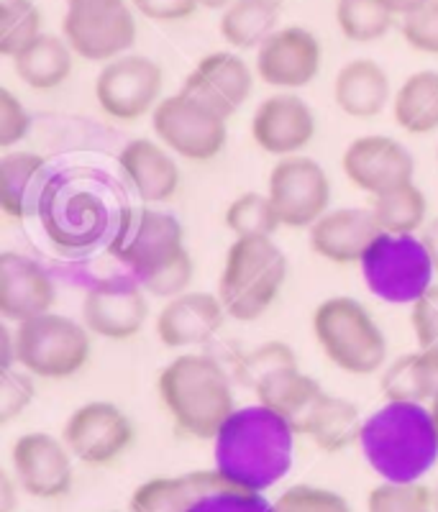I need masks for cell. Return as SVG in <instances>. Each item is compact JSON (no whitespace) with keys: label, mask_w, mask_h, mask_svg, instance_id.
Instances as JSON below:
<instances>
[{"label":"cell","mask_w":438,"mask_h":512,"mask_svg":"<svg viewBox=\"0 0 438 512\" xmlns=\"http://www.w3.org/2000/svg\"><path fill=\"white\" fill-rule=\"evenodd\" d=\"M34 374L21 367L0 369V423L8 425L34 402Z\"/></svg>","instance_id":"cell-44"},{"label":"cell","mask_w":438,"mask_h":512,"mask_svg":"<svg viewBox=\"0 0 438 512\" xmlns=\"http://www.w3.org/2000/svg\"><path fill=\"white\" fill-rule=\"evenodd\" d=\"M118 167L144 205L167 203L180 190V167L162 141H129L118 154Z\"/></svg>","instance_id":"cell-23"},{"label":"cell","mask_w":438,"mask_h":512,"mask_svg":"<svg viewBox=\"0 0 438 512\" xmlns=\"http://www.w3.org/2000/svg\"><path fill=\"white\" fill-rule=\"evenodd\" d=\"M392 118L410 136L438 131V72H413L392 95Z\"/></svg>","instance_id":"cell-32"},{"label":"cell","mask_w":438,"mask_h":512,"mask_svg":"<svg viewBox=\"0 0 438 512\" xmlns=\"http://www.w3.org/2000/svg\"><path fill=\"white\" fill-rule=\"evenodd\" d=\"M436 157H438V149H436Z\"/></svg>","instance_id":"cell-56"},{"label":"cell","mask_w":438,"mask_h":512,"mask_svg":"<svg viewBox=\"0 0 438 512\" xmlns=\"http://www.w3.org/2000/svg\"><path fill=\"white\" fill-rule=\"evenodd\" d=\"M272 512H354L349 500L333 489L313 487V484H295L285 489L275 502Z\"/></svg>","instance_id":"cell-40"},{"label":"cell","mask_w":438,"mask_h":512,"mask_svg":"<svg viewBox=\"0 0 438 512\" xmlns=\"http://www.w3.org/2000/svg\"><path fill=\"white\" fill-rule=\"evenodd\" d=\"M195 277V264L190 251L180 254L177 259H172L170 264L159 267L157 272H152L144 280H136L141 287H144L146 295L162 297V300H172V297L187 292V287L193 285Z\"/></svg>","instance_id":"cell-42"},{"label":"cell","mask_w":438,"mask_h":512,"mask_svg":"<svg viewBox=\"0 0 438 512\" xmlns=\"http://www.w3.org/2000/svg\"><path fill=\"white\" fill-rule=\"evenodd\" d=\"M313 336L333 367L354 377L387 367V341L377 320L359 300L328 297L313 310Z\"/></svg>","instance_id":"cell-6"},{"label":"cell","mask_w":438,"mask_h":512,"mask_svg":"<svg viewBox=\"0 0 438 512\" xmlns=\"http://www.w3.org/2000/svg\"><path fill=\"white\" fill-rule=\"evenodd\" d=\"M280 226V216L267 192H244L226 208V228L236 239L272 236Z\"/></svg>","instance_id":"cell-38"},{"label":"cell","mask_w":438,"mask_h":512,"mask_svg":"<svg viewBox=\"0 0 438 512\" xmlns=\"http://www.w3.org/2000/svg\"><path fill=\"white\" fill-rule=\"evenodd\" d=\"M285 280L287 256L272 236L236 239L228 246L218 297L228 318L254 323L272 308Z\"/></svg>","instance_id":"cell-5"},{"label":"cell","mask_w":438,"mask_h":512,"mask_svg":"<svg viewBox=\"0 0 438 512\" xmlns=\"http://www.w3.org/2000/svg\"><path fill=\"white\" fill-rule=\"evenodd\" d=\"M428 415H431V423L433 428H436V436H438V390L436 395L431 397V402H428Z\"/></svg>","instance_id":"cell-53"},{"label":"cell","mask_w":438,"mask_h":512,"mask_svg":"<svg viewBox=\"0 0 438 512\" xmlns=\"http://www.w3.org/2000/svg\"><path fill=\"white\" fill-rule=\"evenodd\" d=\"M382 395L400 405H428L438 390V351L403 354L382 369Z\"/></svg>","instance_id":"cell-28"},{"label":"cell","mask_w":438,"mask_h":512,"mask_svg":"<svg viewBox=\"0 0 438 512\" xmlns=\"http://www.w3.org/2000/svg\"><path fill=\"white\" fill-rule=\"evenodd\" d=\"M200 8H205V11H226L234 0H198Z\"/></svg>","instance_id":"cell-52"},{"label":"cell","mask_w":438,"mask_h":512,"mask_svg":"<svg viewBox=\"0 0 438 512\" xmlns=\"http://www.w3.org/2000/svg\"><path fill=\"white\" fill-rule=\"evenodd\" d=\"M16 367V331L8 323L0 326V369Z\"/></svg>","instance_id":"cell-48"},{"label":"cell","mask_w":438,"mask_h":512,"mask_svg":"<svg viewBox=\"0 0 438 512\" xmlns=\"http://www.w3.org/2000/svg\"><path fill=\"white\" fill-rule=\"evenodd\" d=\"M75 57L65 36L41 34L34 44L13 57V70L31 90H54L70 80Z\"/></svg>","instance_id":"cell-29"},{"label":"cell","mask_w":438,"mask_h":512,"mask_svg":"<svg viewBox=\"0 0 438 512\" xmlns=\"http://www.w3.org/2000/svg\"><path fill=\"white\" fill-rule=\"evenodd\" d=\"M182 88L193 90L200 98L213 103L228 118L239 111L252 95V67L234 52H213L195 64V70L185 77Z\"/></svg>","instance_id":"cell-24"},{"label":"cell","mask_w":438,"mask_h":512,"mask_svg":"<svg viewBox=\"0 0 438 512\" xmlns=\"http://www.w3.org/2000/svg\"><path fill=\"white\" fill-rule=\"evenodd\" d=\"M149 318L144 287L136 280H100L82 300V323L108 341H129Z\"/></svg>","instance_id":"cell-17"},{"label":"cell","mask_w":438,"mask_h":512,"mask_svg":"<svg viewBox=\"0 0 438 512\" xmlns=\"http://www.w3.org/2000/svg\"><path fill=\"white\" fill-rule=\"evenodd\" d=\"M90 331L85 323L57 313H41L16 323V364L34 377L67 379L90 359Z\"/></svg>","instance_id":"cell-8"},{"label":"cell","mask_w":438,"mask_h":512,"mask_svg":"<svg viewBox=\"0 0 438 512\" xmlns=\"http://www.w3.org/2000/svg\"><path fill=\"white\" fill-rule=\"evenodd\" d=\"M321 41L305 26H282L257 49V77L277 90L308 88L321 72Z\"/></svg>","instance_id":"cell-16"},{"label":"cell","mask_w":438,"mask_h":512,"mask_svg":"<svg viewBox=\"0 0 438 512\" xmlns=\"http://www.w3.org/2000/svg\"><path fill=\"white\" fill-rule=\"evenodd\" d=\"M372 216L382 236H413L428 223L426 195L415 182H403L374 195Z\"/></svg>","instance_id":"cell-33"},{"label":"cell","mask_w":438,"mask_h":512,"mask_svg":"<svg viewBox=\"0 0 438 512\" xmlns=\"http://www.w3.org/2000/svg\"><path fill=\"white\" fill-rule=\"evenodd\" d=\"M62 36L77 57L111 62L129 54L136 41V16L129 0H103L88 6H67Z\"/></svg>","instance_id":"cell-11"},{"label":"cell","mask_w":438,"mask_h":512,"mask_svg":"<svg viewBox=\"0 0 438 512\" xmlns=\"http://www.w3.org/2000/svg\"><path fill=\"white\" fill-rule=\"evenodd\" d=\"M21 484L8 472H0V512L16 510V492Z\"/></svg>","instance_id":"cell-50"},{"label":"cell","mask_w":438,"mask_h":512,"mask_svg":"<svg viewBox=\"0 0 438 512\" xmlns=\"http://www.w3.org/2000/svg\"><path fill=\"white\" fill-rule=\"evenodd\" d=\"M72 451L65 438L52 433H24L13 441L11 466L13 477L26 495L36 500H62L70 495L75 482Z\"/></svg>","instance_id":"cell-15"},{"label":"cell","mask_w":438,"mask_h":512,"mask_svg":"<svg viewBox=\"0 0 438 512\" xmlns=\"http://www.w3.org/2000/svg\"><path fill=\"white\" fill-rule=\"evenodd\" d=\"M367 512H433V489L421 482H382L369 492Z\"/></svg>","instance_id":"cell-39"},{"label":"cell","mask_w":438,"mask_h":512,"mask_svg":"<svg viewBox=\"0 0 438 512\" xmlns=\"http://www.w3.org/2000/svg\"><path fill=\"white\" fill-rule=\"evenodd\" d=\"M187 512H272V502L257 489H249L218 469L205 472L203 489L187 507Z\"/></svg>","instance_id":"cell-35"},{"label":"cell","mask_w":438,"mask_h":512,"mask_svg":"<svg viewBox=\"0 0 438 512\" xmlns=\"http://www.w3.org/2000/svg\"><path fill=\"white\" fill-rule=\"evenodd\" d=\"M433 512H438V484L433 487Z\"/></svg>","instance_id":"cell-55"},{"label":"cell","mask_w":438,"mask_h":512,"mask_svg":"<svg viewBox=\"0 0 438 512\" xmlns=\"http://www.w3.org/2000/svg\"><path fill=\"white\" fill-rule=\"evenodd\" d=\"M254 395H257V405L285 420L295 436H303L305 423L326 392L316 379L300 372L295 364V367H282L264 377L254 387Z\"/></svg>","instance_id":"cell-26"},{"label":"cell","mask_w":438,"mask_h":512,"mask_svg":"<svg viewBox=\"0 0 438 512\" xmlns=\"http://www.w3.org/2000/svg\"><path fill=\"white\" fill-rule=\"evenodd\" d=\"M280 0H234L218 18V34L228 47L259 49L280 29Z\"/></svg>","instance_id":"cell-30"},{"label":"cell","mask_w":438,"mask_h":512,"mask_svg":"<svg viewBox=\"0 0 438 512\" xmlns=\"http://www.w3.org/2000/svg\"><path fill=\"white\" fill-rule=\"evenodd\" d=\"M333 100L344 116L357 118V121L377 118L392 100L390 77L385 67L369 57L346 62L333 80Z\"/></svg>","instance_id":"cell-25"},{"label":"cell","mask_w":438,"mask_h":512,"mask_svg":"<svg viewBox=\"0 0 438 512\" xmlns=\"http://www.w3.org/2000/svg\"><path fill=\"white\" fill-rule=\"evenodd\" d=\"M47 180V159L41 154L6 152L0 159V210L16 221L36 216Z\"/></svg>","instance_id":"cell-27"},{"label":"cell","mask_w":438,"mask_h":512,"mask_svg":"<svg viewBox=\"0 0 438 512\" xmlns=\"http://www.w3.org/2000/svg\"><path fill=\"white\" fill-rule=\"evenodd\" d=\"M205 472L157 477L139 484L129 500V512H187L203 489Z\"/></svg>","instance_id":"cell-34"},{"label":"cell","mask_w":438,"mask_h":512,"mask_svg":"<svg viewBox=\"0 0 438 512\" xmlns=\"http://www.w3.org/2000/svg\"><path fill=\"white\" fill-rule=\"evenodd\" d=\"M57 300L54 282L36 259L18 251L0 254V315L8 323H24L49 313Z\"/></svg>","instance_id":"cell-22"},{"label":"cell","mask_w":438,"mask_h":512,"mask_svg":"<svg viewBox=\"0 0 438 512\" xmlns=\"http://www.w3.org/2000/svg\"><path fill=\"white\" fill-rule=\"evenodd\" d=\"M400 34L410 49L438 57V0H426L403 16Z\"/></svg>","instance_id":"cell-43"},{"label":"cell","mask_w":438,"mask_h":512,"mask_svg":"<svg viewBox=\"0 0 438 512\" xmlns=\"http://www.w3.org/2000/svg\"><path fill=\"white\" fill-rule=\"evenodd\" d=\"M421 3H426V0H385V6L400 18L408 16V13L415 11V8L421 6Z\"/></svg>","instance_id":"cell-51"},{"label":"cell","mask_w":438,"mask_h":512,"mask_svg":"<svg viewBox=\"0 0 438 512\" xmlns=\"http://www.w3.org/2000/svg\"><path fill=\"white\" fill-rule=\"evenodd\" d=\"M316 136V113L300 95H269L257 105L252 116V139L264 154L295 157Z\"/></svg>","instance_id":"cell-19"},{"label":"cell","mask_w":438,"mask_h":512,"mask_svg":"<svg viewBox=\"0 0 438 512\" xmlns=\"http://www.w3.org/2000/svg\"><path fill=\"white\" fill-rule=\"evenodd\" d=\"M367 285L390 303H413L431 285L433 264L421 239L380 236L362 262Z\"/></svg>","instance_id":"cell-13"},{"label":"cell","mask_w":438,"mask_h":512,"mask_svg":"<svg viewBox=\"0 0 438 512\" xmlns=\"http://www.w3.org/2000/svg\"><path fill=\"white\" fill-rule=\"evenodd\" d=\"M267 195L280 223L287 228H310L331 205V180L316 159L295 154L272 167Z\"/></svg>","instance_id":"cell-12"},{"label":"cell","mask_w":438,"mask_h":512,"mask_svg":"<svg viewBox=\"0 0 438 512\" xmlns=\"http://www.w3.org/2000/svg\"><path fill=\"white\" fill-rule=\"evenodd\" d=\"M292 436L290 425L262 405L234 413L216 438V469L223 477L264 492L290 469Z\"/></svg>","instance_id":"cell-2"},{"label":"cell","mask_w":438,"mask_h":512,"mask_svg":"<svg viewBox=\"0 0 438 512\" xmlns=\"http://www.w3.org/2000/svg\"><path fill=\"white\" fill-rule=\"evenodd\" d=\"M280 3H282V0H280Z\"/></svg>","instance_id":"cell-57"},{"label":"cell","mask_w":438,"mask_h":512,"mask_svg":"<svg viewBox=\"0 0 438 512\" xmlns=\"http://www.w3.org/2000/svg\"><path fill=\"white\" fill-rule=\"evenodd\" d=\"M298 359H295V351L290 349L282 341H269V344L259 346V349L249 351V354L241 359L239 364V377L241 382L249 384V387H257L264 377H269L272 372L282 367H295Z\"/></svg>","instance_id":"cell-41"},{"label":"cell","mask_w":438,"mask_h":512,"mask_svg":"<svg viewBox=\"0 0 438 512\" xmlns=\"http://www.w3.org/2000/svg\"><path fill=\"white\" fill-rule=\"evenodd\" d=\"M88 3H103V0H67V6H88Z\"/></svg>","instance_id":"cell-54"},{"label":"cell","mask_w":438,"mask_h":512,"mask_svg":"<svg viewBox=\"0 0 438 512\" xmlns=\"http://www.w3.org/2000/svg\"><path fill=\"white\" fill-rule=\"evenodd\" d=\"M36 218L47 239L67 254L93 249L111 226L106 195L93 180V172L85 169H70L49 177Z\"/></svg>","instance_id":"cell-4"},{"label":"cell","mask_w":438,"mask_h":512,"mask_svg":"<svg viewBox=\"0 0 438 512\" xmlns=\"http://www.w3.org/2000/svg\"><path fill=\"white\" fill-rule=\"evenodd\" d=\"M31 128V116L26 105L8 88L0 90V146L11 152V146L21 144Z\"/></svg>","instance_id":"cell-46"},{"label":"cell","mask_w":438,"mask_h":512,"mask_svg":"<svg viewBox=\"0 0 438 512\" xmlns=\"http://www.w3.org/2000/svg\"><path fill=\"white\" fill-rule=\"evenodd\" d=\"M395 18L398 16L385 6V0H336V24L354 44L380 41L390 34Z\"/></svg>","instance_id":"cell-36"},{"label":"cell","mask_w":438,"mask_h":512,"mask_svg":"<svg viewBox=\"0 0 438 512\" xmlns=\"http://www.w3.org/2000/svg\"><path fill=\"white\" fill-rule=\"evenodd\" d=\"M185 251V231L180 221L149 205L123 210L108 239V254L131 269L136 280H144Z\"/></svg>","instance_id":"cell-9"},{"label":"cell","mask_w":438,"mask_h":512,"mask_svg":"<svg viewBox=\"0 0 438 512\" xmlns=\"http://www.w3.org/2000/svg\"><path fill=\"white\" fill-rule=\"evenodd\" d=\"M164 70L144 54H121L103 64L95 77L100 111L118 123H134L154 113L162 100Z\"/></svg>","instance_id":"cell-10"},{"label":"cell","mask_w":438,"mask_h":512,"mask_svg":"<svg viewBox=\"0 0 438 512\" xmlns=\"http://www.w3.org/2000/svg\"><path fill=\"white\" fill-rule=\"evenodd\" d=\"M228 313L218 292H182L162 305L154 320L159 344L164 349H190L208 344L223 328Z\"/></svg>","instance_id":"cell-20"},{"label":"cell","mask_w":438,"mask_h":512,"mask_svg":"<svg viewBox=\"0 0 438 512\" xmlns=\"http://www.w3.org/2000/svg\"><path fill=\"white\" fill-rule=\"evenodd\" d=\"M362 433L364 420L357 405L328 392L321 397L303 428V436H308L326 454H339L344 448L354 446L362 441Z\"/></svg>","instance_id":"cell-31"},{"label":"cell","mask_w":438,"mask_h":512,"mask_svg":"<svg viewBox=\"0 0 438 512\" xmlns=\"http://www.w3.org/2000/svg\"><path fill=\"white\" fill-rule=\"evenodd\" d=\"M310 249L331 264H362L382 233L372 208L328 210L308 228Z\"/></svg>","instance_id":"cell-21"},{"label":"cell","mask_w":438,"mask_h":512,"mask_svg":"<svg viewBox=\"0 0 438 512\" xmlns=\"http://www.w3.org/2000/svg\"><path fill=\"white\" fill-rule=\"evenodd\" d=\"M44 16L34 0H3L0 3V54L18 57L44 34Z\"/></svg>","instance_id":"cell-37"},{"label":"cell","mask_w":438,"mask_h":512,"mask_svg":"<svg viewBox=\"0 0 438 512\" xmlns=\"http://www.w3.org/2000/svg\"><path fill=\"white\" fill-rule=\"evenodd\" d=\"M410 326L421 349L438 351V285H428L415 297L410 308Z\"/></svg>","instance_id":"cell-45"},{"label":"cell","mask_w":438,"mask_h":512,"mask_svg":"<svg viewBox=\"0 0 438 512\" xmlns=\"http://www.w3.org/2000/svg\"><path fill=\"white\" fill-rule=\"evenodd\" d=\"M421 244H423V249H426L428 259H431L433 272H438V216L423 226Z\"/></svg>","instance_id":"cell-49"},{"label":"cell","mask_w":438,"mask_h":512,"mask_svg":"<svg viewBox=\"0 0 438 512\" xmlns=\"http://www.w3.org/2000/svg\"><path fill=\"white\" fill-rule=\"evenodd\" d=\"M157 395L177 431L195 441H216L234 418L236 400L226 369L208 354H182L157 377Z\"/></svg>","instance_id":"cell-1"},{"label":"cell","mask_w":438,"mask_h":512,"mask_svg":"<svg viewBox=\"0 0 438 512\" xmlns=\"http://www.w3.org/2000/svg\"><path fill=\"white\" fill-rule=\"evenodd\" d=\"M364 456L385 482H418L438 459V436L428 408L390 402L364 423Z\"/></svg>","instance_id":"cell-3"},{"label":"cell","mask_w":438,"mask_h":512,"mask_svg":"<svg viewBox=\"0 0 438 512\" xmlns=\"http://www.w3.org/2000/svg\"><path fill=\"white\" fill-rule=\"evenodd\" d=\"M341 169L351 185L374 198L403 182H413L415 159L398 139L372 134L359 136L346 146Z\"/></svg>","instance_id":"cell-18"},{"label":"cell","mask_w":438,"mask_h":512,"mask_svg":"<svg viewBox=\"0 0 438 512\" xmlns=\"http://www.w3.org/2000/svg\"><path fill=\"white\" fill-rule=\"evenodd\" d=\"M154 136L187 162H211L228 141V116L193 90L164 95L152 113Z\"/></svg>","instance_id":"cell-7"},{"label":"cell","mask_w":438,"mask_h":512,"mask_svg":"<svg viewBox=\"0 0 438 512\" xmlns=\"http://www.w3.org/2000/svg\"><path fill=\"white\" fill-rule=\"evenodd\" d=\"M134 423L116 402H85L62 428L67 448L85 466H108L121 459L134 443Z\"/></svg>","instance_id":"cell-14"},{"label":"cell","mask_w":438,"mask_h":512,"mask_svg":"<svg viewBox=\"0 0 438 512\" xmlns=\"http://www.w3.org/2000/svg\"><path fill=\"white\" fill-rule=\"evenodd\" d=\"M139 16L157 21V24H175L195 16L200 8L198 0H129Z\"/></svg>","instance_id":"cell-47"}]
</instances>
